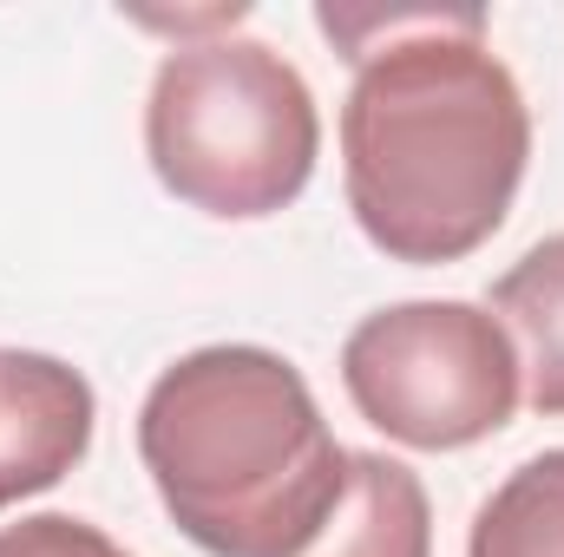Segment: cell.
<instances>
[{"label": "cell", "instance_id": "6da1fadb", "mask_svg": "<svg viewBox=\"0 0 564 557\" xmlns=\"http://www.w3.org/2000/svg\"><path fill=\"white\" fill-rule=\"evenodd\" d=\"M355 59L341 184L361 237L394 263H459L512 217L532 106L486 46L479 7H322Z\"/></svg>", "mask_w": 564, "mask_h": 557}, {"label": "cell", "instance_id": "7a4b0ae2", "mask_svg": "<svg viewBox=\"0 0 564 557\" xmlns=\"http://www.w3.org/2000/svg\"><path fill=\"white\" fill-rule=\"evenodd\" d=\"M139 459L171 525L210 557H302L348 485V446L276 348L171 361L139 407Z\"/></svg>", "mask_w": 564, "mask_h": 557}, {"label": "cell", "instance_id": "3957f363", "mask_svg": "<svg viewBox=\"0 0 564 557\" xmlns=\"http://www.w3.org/2000/svg\"><path fill=\"white\" fill-rule=\"evenodd\" d=\"M144 157L158 184L224 223L289 210L322 157L308 79L263 40H177L144 99Z\"/></svg>", "mask_w": 564, "mask_h": 557}, {"label": "cell", "instance_id": "277c9868", "mask_svg": "<svg viewBox=\"0 0 564 557\" xmlns=\"http://www.w3.org/2000/svg\"><path fill=\"white\" fill-rule=\"evenodd\" d=\"M341 387L375 433L414 452L492 439L525 401L519 348L479 302H394L341 341Z\"/></svg>", "mask_w": 564, "mask_h": 557}, {"label": "cell", "instance_id": "5b68a950", "mask_svg": "<svg viewBox=\"0 0 564 557\" xmlns=\"http://www.w3.org/2000/svg\"><path fill=\"white\" fill-rule=\"evenodd\" d=\"M93 381L59 354L0 348V512L53 492L93 446Z\"/></svg>", "mask_w": 564, "mask_h": 557}, {"label": "cell", "instance_id": "8992f818", "mask_svg": "<svg viewBox=\"0 0 564 557\" xmlns=\"http://www.w3.org/2000/svg\"><path fill=\"white\" fill-rule=\"evenodd\" d=\"M302 557H433L421 472L388 452H348V485Z\"/></svg>", "mask_w": 564, "mask_h": 557}, {"label": "cell", "instance_id": "52a82bcc", "mask_svg": "<svg viewBox=\"0 0 564 557\" xmlns=\"http://www.w3.org/2000/svg\"><path fill=\"white\" fill-rule=\"evenodd\" d=\"M492 315L519 348L525 401L545 419H564V230L532 243L492 282Z\"/></svg>", "mask_w": 564, "mask_h": 557}, {"label": "cell", "instance_id": "ba28073f", "mask_svg": "<svg viewBox=\"0 0 564 557\" xmlns=\"http://www.w3.org/2000/svg\"><path fill=\"white\" fill-rule=\"evenodd\" d=\"M466 557H564V446L506 472L473 512Z\"/></svg>", "mask_w": 564, "mask_h": 557}, {"label": "cell", "instance_id": "9c48e42d", "mask_svg": "<svg viewBox=\"0 0 564 557\" xmlns=\"http://www.w3.org/2000/svg\"><path fill=\"white\" fill-rule=\"evenodd\" d=\"M0 557H132L112 545L99 525L73 518V512H33L20 525H0Z\"/></svg>", "mask_w": 564, "mask_h": 557}]
</instances>
